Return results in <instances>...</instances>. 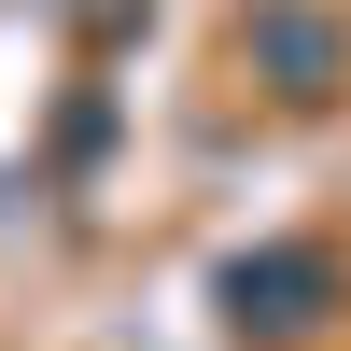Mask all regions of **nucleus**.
I'll list each match as a JSON object with an SVG mask.
<instances>
[{"label":"nucleus","mask_w":351,"mask_h":351,"mask_svg":"<svg viewBox=\"0 0 351 351\" xmlns=\"http://www.w3.org/2000/svg\"><path fill=\"white\" fill-rule=\"evenodd\" d=\"M324 295H337V267H324V253H239V267H225V309H239V337H253V324H267V337H295Z\"/></svg>","instance_id":"obj_1"},{"label":"nucleus","mask_w":351,"mask_h":351,"mask_svg":"<svg viewBox=\"0 0 351 351\" xmlns=\"http://www.w3.org/2000/svg\"><path fill=\"white\" fill-rule=\"evenodd\" d=\"M239 43H253V71H281V99H324V84H337V28L295 14V0H267Z\"/></svg>","instance_id":"obj_2"}]
</instances>
